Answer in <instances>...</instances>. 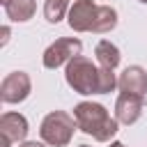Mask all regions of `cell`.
I'll return each mask as SVG.
<instances>
[{"label": "cell", "instance_id": "11", "mask_svg": "<svg viewBox=\"0 0 147 147\" xmlns=\"http://www.w3.org/2000/svg\"><path fill=\"white\" fill-rule=\"evenodd\" d=\"M94 55H96L99 64H101V67H106V69H115V67L119 64V60H122L119 48H117L115 44H110L108 39H101V41L96 44Z\"/></svg>", "mask_w": 147, "mask_h": 147}, {"label": "cell", "instance_id": "18", "mask_svg": "<svg viewBox=\"0 0 147 147\" xmlns=\"http://www.w3.org/2000/svg\"><path fill=\"white\" fill-rule=\"evenodd\" d=\"M78 147H90V145H78Z\"/></svg>", "mask_w": 147, "mask_h": 147}, {"label": "cell", "instance_id": "16", "mask_svg": "<svg viewBox=\"0 0 147 147\" xmlns=\"http://www.w3.org/2000/svg\"><path fill=\"white\" fill-rule=\"evenodd\" d=\"M108 147H126V145H122V142H110Z\"/></svg>", "mask_w": 147, "mask_h": 147}, {"label": "cell", "instance_id": "12", "mask_svg": "<svg viewBox=\"0 0 147 147\" xmlns=\"http://www.w3.org/2000/svg\"><path fill=\"white\" fill-rule=\"evenodd\" d=\"M69 0H46L44 2V16L48 23H60L69 14Z\"/></svg>", "mask_w": 147, "mask_h": 147}, {"label": "cell", "instance_id": "7", "mask_svg": "<svg viewBox=\"0 0 147 147\" xmlns=\"http://www.w3.org/2000/svg\"><path fill=\"white\" fill-rule=\"evenodd\" d=\"M142 108H145V96H138V94H126L122 92L115 101V119L119 124H136L142 115Z\"/></svg>", "mask_w": 147, "mask_h": 147}, {"label": "cell", "instance_id": "15", "mask_svg": "<svg viewBox=\"0 0 147 147\" xmlns=\"http://www.w3.org/2000/svg\"><path fill=\"white\" fill-rule=\"evenodd\" d=\"M9 41V25H2V44Z\"/></svg>", "mask_w": 147, "mask_h": 147}, {"label": "cell", "instance_id": "13", "mask_svg": "<svg viewBox=\"0 0 147 147\" xmlns=\"http://www.w3.org/2000/svg\"><path fill=\"white\" fill-rule=\"evenodd\" d=\"M115 87H117V78H115L113 69L101 67V69H99V94H108V92H113Z\"/></svg>", "mask_w": 147, "mask_h": 147}, {"label": "cell", "instance_id": "19", "mask_svg": "<svg viewBox=\"0 0 147 147\" xmlns=\"http://www.w3.org/2000/svg\"><path fill=\"white\" fill-rule=\"evenodd\" d=\"M0 2H5V0H0Z\"/></svg>", "mask_w": 147, "mask_h": 147}, {"label": "cell", "instance_id": "5", "mask_svg": "<svg viewBox=\"0 0 147 147\" xmlns=\"http://www.w3.org/2000/svg\"><path fill=\"white\" fill-rule=\"evenodd\" d=\"M83 44L76 37H60L44 51V67L46 69H60L62 64H69L76 55H80Z\"/></svg>", "mask_w": 147, "mask_h": 147}, {"label": "cell", "instance_id": "1", "mask_svg": "<svg viewBox=\"0 0 147 147\" xmlns=\"http://www.w3.org/2000/svg\"><path fill=\"white\" fill-rule=\"evenodd\" d=\"M69 28L74 32H96L106 34L117 25V11L110 5H96L94 0H76L67 14Z\"/></svg>", "mask_w": 147, "mask_h": 147}, {"label": "cell", "instance_id": "4", "mask_svg": "<svg viewBox=\"0 0 147 147\" xmlns=\"http://www.w3.org/2000/svg\"><path fill=\"white\" fill-rule=\"evenodd\" d=\"M67 85L78 94H99V67L85 55H76L64 69Z\"/></svg>", "mask_w": 147, "mask_h": 147}, {"label": "cell", "instance_id": "6", "mask_svg": "<svg viewBox=\"0 0 147 147\" xmlns=\"http://www.w3.org/2000/svg\"><path fill=\"white\" fill-rule=\"evenodd\" d=\"M32 92V80L25 71H11L5 76L0 85V99L5 103H21L30 96Z\"/></svg>", "mask_w": 147, "mask_h": 147}, {"label": "cell", "instance_id": "17", "mask_svg": "<svg viewBox=\"0 0 147 147\" xmlns=\"http://www.w3.org/2000/svg\"><path fill=\"white\" fill-rule=\"evenodd\" d=\"M140 2H142V5H147V0H140Z\"/></svg>", "mask_w": 147, "mask_h": 147}, {"label": "cell", "instance_id": "8", "mask_svg": "<svg viewBox=\"0 0 147 147\" xmlns=\"http://www.w3.org/2000/svg\"><path fill=\"white\" fill-rule=\"evenodd\" d=\"M0 136L2 147H9L11 142H23L28 136V119L21 113H5L0 117Z\"/></svg>", "mask_w": 147, "mask_h": 147}, {"label": "cell", "instance_id": "9", "mask_svg": "<svg viewBox=\"0 0 147 147\" xmlns=\"http://www.w3.org/2000/svg\"><path fill=\"white\" fill-rule=\"evenodd\" d=\"M117 87L126 94H138V96H145L147 94V71L138 64H131L126 67L119 78H117Z\"/></svg>", "mask_w": 147, "mask_h": 147}, {"label": "cell", "instance_id": "2", "mask_svg": "<svg viewBox=\"0 0 147 147\" xmlns=\"http://www.w3.org/2000/svg\"><path fill=\"white\" fill-rule=\"evenodd\" d=\"M74 119L83 133L92 136L99 142H108L117 133V126H119V122L110 117L101 103H94V101H80L74 108Z\"/></svg>", "mask_w": 147, "mask_h": 147}, {"label": "cell", "instance_id": "10", "mask_svg": "<svg viewBox=\"0 0 147 147\" xmlns=\"http://www.w3.org/2000/svg\"><path fill=\"white\" fill-rule=\"evenodd\" d=\"M2 7L7 11V18H11L14 23H25L34 16L37 2L34 0H5Z\"/></svg>", "mask_w": 147, "mask_h": 147}, {"label": "cell", "instance_id": "3", "mask_svg": "<svg viewBox=\"0 0 147 147\" xmlns=\"http://www.w3.org/2000/svg\"><path fill=\"white\" fill-rule=\"evenodd\" d=\"M78 129L76 119L67 113V110H51L44 119H41V126H39V136L46 145H53V147H64L71 142L74 138V131Z\"/></svg>", "mask_w": 147, "mask_h": 147}, {"label": "cell", "instance_id": "14", "mask_svg": "<svg viewBox=\"0 0 147 147\" xmlns=\"http://www.w3.org/2000/svg\"><path fill=\"white\" fill-rule=\"evenodd\" d=\"M18 147H44L41 142H37V140H25V142H21Z\"/></svg>", "mask_w": 147, "mask_h": 147}]
</instances>
